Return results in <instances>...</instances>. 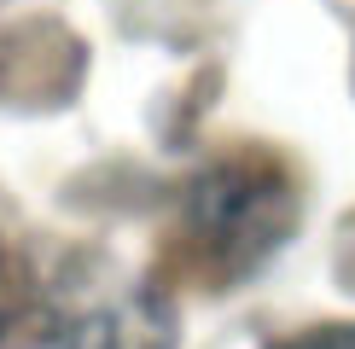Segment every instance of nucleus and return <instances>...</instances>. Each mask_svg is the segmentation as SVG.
I'll list each match as a JSON object with an SVG mask.
<instances>
[{
  "instance_id": "f257e3e1",
  "label": "nucleus",
  "mask_w": 355,
  "mask_h": 349,
  "mask_svg": "<svg viewBox=\"0 0 355 349\" xmlns=\"http://www.w3.org/2000/svg\"><path fill=\"white\" fill-rule=\"evenodd\" d=\"M291 186L274 163H221L210 169L187 198V227L192 239L204 244V256L221 262L227 274H245L257 268L262 256L286 239L291 227Z\"/></svg>"
},
{
  "instance_id": "f03ea898",
  "label": "nucleus",
  "mask_w": 355,
  "mask_h": 349,
  "mask_svg": "<svg viewBox=\"0 0 355 349\" xmlns=\"http://www.w3.org/2000/svg\"><path fill=\"white\" fill-rule=\"evenodd\" d=\"M58 349H175V309L152 291H135L123 303L82 314Z\"/></svg>"
},
{
  "instance_id": "7ed1b4c3",
  "label": "nucleus",
  "mask_w": 355,
  "mask_h": 349,
  "mask_svg": "<svg viewBox=\"0 0 355 349\" xmlns=\"http://www.w3.org/2000/svg\"><path fill=\"white\" fill-rule=\"evenodd\" d=\"M35 309H41V285H35V268H29V251L0 227V349L18 343L35 326Z\"/></svg>"
},
{
  "instance_id": "20e7f679",
  "label": "nucleus",
  "mask_w": 355,
  "mask_h": 349,
  "mask_svg": "<svg viewBox=\"0 0 355 349\" xmlns=\"http://www.w3.org/2000/svg\"><path fill=\"white\" fill-rule=\"evenodd\" d=\"M274 349H355V326H309L297 338H279Z\"/></svg>"
}]
</instances>
